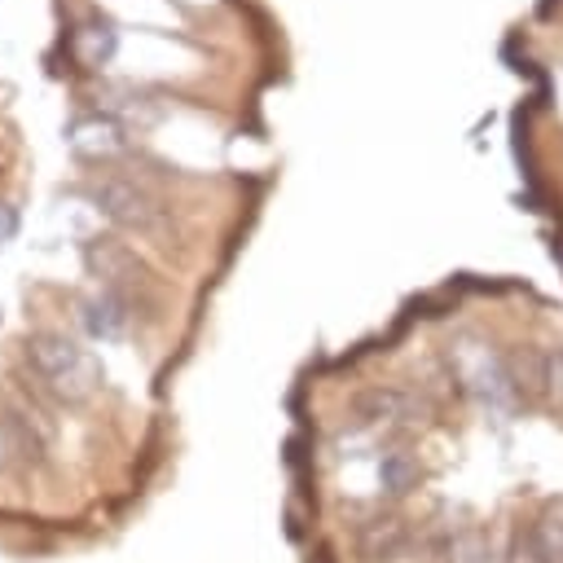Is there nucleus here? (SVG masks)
<instances>
[{
	"mask_svg": "<svg viewBox=\"0 0 563 563\" xmlns=\"http://www.w3.org/2000/svg\"><path fill=\"white\" fill-rule=\"evenodd\" d=\"M26 356L35 365V374L62 396V400H88L101 383V365L70 343L66 334H31L26 339Z\"/></svg>",
	"mask_w": 563,
	"mask_h": 563,
	"instance_id": "nucleus-1",
	"label": "nucleus"
},
{
	"mask_svg": "<svg viewBox=\"0 0 563 563\" xmlns=\"http://www.w3.org/2000/svg\"><path fill=\"white\" fill-rule=\"evenodd\" d=\"M88 198H92L106 216H114L119 224H132V229H150V224L158 220L154 198H150L145 189H136L132 180H114V176L92 180V185H88Z\"/></svg>",
	"mask_w": 563,
	"mask_h": 563,
	"instance_id": "nucleus-2",
	"label": "nucleus"
},
{
	"mask_svg": "<svg viewBox=\"0 0 563 563\" xmlns=\"http://www.w3.org/2000/svg\"><path fill=\"white\" fill-rule=\"evenodd\" d=\"M453 369H457L462 387H466L471 396H479L484 405H497V400L510 396L506 369H501V365L488 356V347H479V343H457V347H453Z\"/></svg>",
	"mask_w": 563,
	"mask_h": 563,
	"instance_id": "nucleus-3",
	"label": "nucleus"
},
{
	"mask_svg": "<svg viewBox=\"0 0 563 563\" xmlns=\"http://www.w3.org/2000/svg\"><path fill=\"white\" fill-rule=\"evenodd\" d=\"M84 260H88V268H92V273L106 282V290H110V295H119V299L145 286V268L136 264V255H132L128 246L110 242V238H97V242H88Z\"/></svg>",
	"mask_w": 563,
	"mask_h": 563,
	"instance_id": "nucleus-4",
	"label": "nucleus"
},
{
	"mask_svg": "<svg viewBox=\"0 0 563 563\" xmlns=\"http://www.w3.org/2000/svg\"><path fill=\"white\" fill-rule=\"evenodd\" d=\"M409 545H413L409 528H405L400 519H391V515L369 519V523L356 528V550H361V559H369V563H400V559L409 554Z\"/></svg>",
	"mask_w": 563,
	"mask_h": 563,
	"instance_id": "nucleus-5",
	"label": "nucleus"
},
{
	"mask_svg": "<svg viewBox=\"0 0 563 563\" xmlns=\"http://www.w3.org/2000/svg\"><path fill=\"white\" fill-rule=\"evenodd\" d=\"M519 550L528 554V563H563V510H545L528 523Z\"/></svg>",
	"mask_w": 563,
	"mask_h": 563,
	"instance_id": "nucleus-6",
	"label": "nucleus"
},
{
	"mask_svg": "<svg viewBox=\"0 0 563 563\" xmlns=\"http://www.w3.org/2000/svg\"><path fill=\"white\" fill-rule=\"evenodd\" d=\"M79 321H84V330H88L92 339H119V334L128 330V308H123V299H119V295L101 290V295L84 299Z\"/></svg>",
	"mask_w": 563,
	"mask_h": 563,
	"instance_id": "nucleus-7",
	"label": "nucleus"
},
{
	"mask_svg": "<svg viewBox=\"0 0 563 563\" xmlns=\"http://www.w3.org/2000/svg\"><path fill=\"white\" fill-rule=\"evenodd\" d=\"M119 145H123V128L114 119H75L70 123V150L75 154L97 158V154H114Z\"/></svg>",
	"mask_w": 563,
	"mask_h": 563,
	"instance_id": "nucleus-8",
	"label": "nucleus"
},
{
	"mask_svg": "<svg viewBox=\"0 0 563 563\" xmlns=\"http://www.w3.org/2000/svg\"><path fill=\"white\" fill-rule=\"evenodd\" d=\"M440 563H506V559H501V545L484 528H462L449 537Z\"/></svg>",
	"mask_w": 563,
	"mask_h": 563,
	"instance_id": "nucleus-9",
	"label": "nucleus"
},
{
	"mask_svg": "<svg viewBox=\"0 0 563 563\" xmlns=\"http://www.w3.org/2000/svg\"><path fill=\"white\" fill-rule=\"evenodd\" d=\"M114 48H119V35H114V26H106V22H88V26H79V31L70 35V53H75L84 66H106V62L114 57Z\"/></svg>",
	"mask_w": 563,
	"mask_h": 563,
	"instance_id": "nucleus-10",
	"label": "nucleus"
},
{
	"mask_svg": "<svg viewBox=\"0 0 563 563\" xmlns=\"http://www.w3.org/2000/svg\"><path fill=\"white\" fill-rule=\"evenodd\" d=\"M413 479H418V462H413V453H405V449H387V453L378 457V484H383L387 497H405V493L413 488Z\"/></svg>",
	"mask_w": 563,
	"mask_h": 563,
	"instance_id": "nucleus-11",
	"label": "nucleus"
},
{
	"mask_svg": "<svg viewBox=\"0 0 563 563\" xmlns=\"http://www.w3.org/2000/svg\"><path fill=\"white\" fill-rule=\"evenodd\" d=\"M361 413H365L369 422H409L413 400H409L405 391H396V387H378V391H369V396L361 400Z\"/></svg>",
	"mask_w": 563,
	"mask_h": 563,
	"instance_id": "nucleus-12",
	"label": "nucleus"
},
{
	"mask_svg": "<svg viewBox=\"0 0 563 563\" xmlns=\"http://www.w3.org/2000/svg\"><path fill=\"white\" fill-rule=\"evenodd\" d=\"M13 453H18V440H13V431L0 422V475L13 466Z\"/></svg>",
	"mask_w": 563,
	"mask_h": 563,
	"instance_id": "nucleus-13",
	"label": "nucleus"
},
{
	"mask_svg": "<svg viewBox=\"0 0 563 563\" xmlns=\"http://www.w3.org/2000/svg\"><path fill=\"white\" fill-rule=\"evenodd\" d=\"M13 233H18V211H13V207H4V202H0V242H9V238H13Z\"/></svg>",
	"mask_w": 563,
	"mask_h": 563,
	"instance_id": "nucleus-14",
	"label": "nucleus"
}]
</instances>
